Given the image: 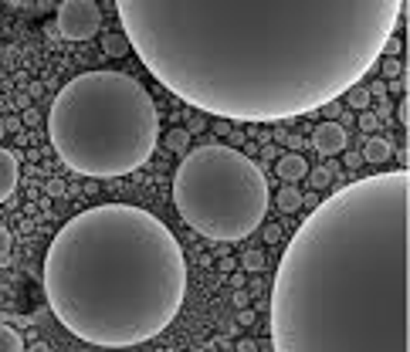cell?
<instances>
[{"label": "cell", "mask_w": 410, "mask_h": 352, "mask_svg": "<svg viewBox=\"0 0 410 352\" xmlns=\"http://www.w3.org/2000/svg\"><path fill=\"white\" fill-rule=\"evenodd\" d=\"M150 75L200 112L282 122L376 68L404 0H116Z\"/></svg>", "instance_id": "obj_1"}, {"label": "cell", "mask_w": 410, "mask_h": 352, "mask_svg": "<svg viewBox=\"0 0 410 352\" xmlns=\"http://www.w3.org/2000/svg\"><path fill=\"white\" fill-rule=\"evenodd\" d=\"M407 166L315 203L278 261L275 352H407Z\"/></svg>", "instance_id": "obj_2"}, {"label": "cell", "mask_w": 410, "mask_h": 352, "mask_svg": "<svg viewBox=\"0 0 410 352\" xmlns=\"http://www.w3.org/2000/svg\"><path fill=\"white\" fill-rule=\"evenodd\" d=\"M41 281L51 315L75 339L129 349L173 325L187 298V257L157 214L98 203L55 234Z\"/></svg>", "instance_id": "obj_3"}, {"label": "cell", "mask_w": 410, "mask_h": 352, "mask_svg": "<svg viewBox=\"0 0 410 352\" xmlns=\"http://www.w3.org/2000/svg\"><path fill=\"white\" fill-rule=\"evenodd\" d=\"M48 136L68 170L95 180L136 173L157 153L159 109L126 72H81L58 92Z\"/></svg>", "instance_id": "obj_4"}, {"label": "cell", "mask_w": 410, "mask_h": 352, "mask_svg": "<svg viewBox=\"0 0 410 352\" xmlns=\"http://www.w3.org/2000/svg\"><path fill=\"white\" fill-rule=\"evenodd\" d=\"M173 203L187 227L207 241L234 244L251 237L268 217V180L237 146L187 149L173 173Z\"/></svg>", "instance_id": "obj_5"}, {"label": "cell", "mask_w": 410, "mask_h": 352, "mask_svg": "<svg viewBox=\"0 0 410 352\" xmlns=\"http://www.w3.org/2000/svg\"><path fill=\"white\" fill-rule=\"evenodd\" d=\"M102 27V11L95 0H61L58 7V34L68 41H88Z\"/></svg>", "instance_id": "obj_6"}, {"label": "cell", "mask_w": 410, "mask_h": 352, "mask_svg": "<svg viewBox=\"0 0 410 352\" xmlns=\"http://www.w3.org/2000/svg\"><path fill=\"white\" fill-rule=\"evenodd\" d=\"M312 146L322 156H339V153H346V146H350V133H346V126H343L339 119H326V122L315 126Z\"/></svg>", "instance_id": "obj_7"}, {"label": "cell", "mask_w": 410, "mask_h": 352, "mask_svg": "<svg viewBox=\"0 0 410 352\" xmlns=\"http://www.w3.org/2000/svg\"><path fill=\"white\" fill-rule=\"evenodd\" d=\"M18 180H20V163L11 149L0 146V203L11 200L14 190H18Z\"/></svg>", "instance_id": "obj_8"}, {"label": "cell", "mask_w": 410, "mask_h": 352, "mask_svg": "<svg viewBox=\"0 0 410 352\" xmlns=\"http://www.w3.org/2000/svg\"><path fill=\"white\" fill-rule=\"evenodd\" d=\"M275 173H278L282 183H298V180H305V173H309V163H305L302 153L289 149V153H282V156L275 159Z\"/></svg>", "instance_id": "obj_9"}, {"label": "cell", "mask_w": 410, "mask_h": 352, "mask_svg": "<svg viewBox=\"0 0 410 352\" xmlns=\"http://www.w3.org/2000/svg\"><path fill=\"white\" fill-rule=\"evenodd\" d=\"M359 156H363V163H387L393 156V146L383 136H370Z\"/></svg>", "instance_id": "obj_10"}, {"label": "cell", "mask_w": 410, "mask_h": 352, "mask_svg": "<svg viewBox=\"0 0 410 352\" xmlns=\"http://www.w3.org/2000/svg\"><path fill=\"white\" fill-rule=\"evenodd\" d=\"M275 207H278L282 214H295V210H302V190H295V183H285V187L275 194Z\"/></svg>", "instance_id": "obj_11"}, {"label": "cell", "mask_w": 410, "mask_h": 352, "mask_svg": "<svg viewBox=\"0 0 410 352\" xmlns=\"http://www.w3.org/2000/svg\"><path fill=\"white\" fill-rule=\"evenodd\" d=\"M102 51H105L109 58H126V55L133 51V44H129L126 34H105V38H102Z\"/></svg>", "instance_id": "obj_12"}, {"label": "cell", "mask_w": 410, "mask_h": 352, "mask_svg": "<svg viewBox=\"0 0 410 352\" xmlns=\"http://www.w3.org/2000/svg\"><path fill=\"white\" fill-rule=\"evenodd\" d=\"M0 352H24V335L0 322Z\"/></svg>", "instance_id": "obj_13"}, {"label": "cell", "mask_w": 410, "mask_h": 352, "mask_svg": "<svg viewBox=\"0 0 410 352\" xmlns=\"http://www.w3.org/2000/svg\"><path fill=\"white\" fill-rule=\"evenodd\" d=\"M343 95H346V102H350V109H370V102H373L366 85H352V88L343 92Z\"/></svg>", "instance_id": "obj_14"}, {"label": "cell", "mask_w": 410, "mask_h": 352, "mask_svg": "<svg viewBox=\"0 0 410 352\" xmlns=\"http://www.w3.org/2000/svg\"><path fill=\"white\" fill-rule=\"evenodd\" d=\"M166 149L183 156V153L190 149V133H187V129H170V133H166Z\"/></svg>", "instance_id": "obj_15"}, {"label": "cell", "mask_w": 410, "mask_h": 352, "mask_svg": "<svg viewBox=\"0 0 410 352\" xmlns=\"http://www.w3.org/2000/svg\"><path fill=\"white\" fill-rule=\"evenodd\" d=\"M241 268H244V271H265V251H258V248L244 251V255H241Z\"/></svg>", "instance_id": "obj_16"}, {"label": "cell", "mask_w": 410, "mask_h": 352, "mask_svg": "<svg viewBox=\"0 0 410 352\" xmlns=\"http://www.w3.org/2000/svg\"><path fill=\"white\" fill-rule=\"evenodd\" d=\"M309 187H312V190H326V187H329L332 183V170L329 166H319V170H309Z\"/></svg>", "instance_id": "obj_17"}, {"label": "cell", "mask_w": 410, "mask_h": 352, "mask_svg": "<svg viewBox=\"0 0 410 352\" xmlns=\"http://www.w3.org/2000/svg\"><path fill=\"white\" fill-rule=\"evenodd\" d=\"M380 75H383V79H397V75H404L400 58H383L380 61Z\"/></svg>", "instance_id": "obj_18"}, {"label": "cell", "mask_w": 410, "mask_h": 352, "mask_svg": "<svg viewBox=\"0 0 410 352\" xmlns=\"http://www.w3.org/2000/svg\"><path fill=\"white\" fill-rule=\"evenodd\" d=\"M380 55H387V58H400L404 55V44H400V38L397 34H390V38L383 41V51Z\"/></svg>", "instance_id": "obj_19"}, {"label": "cell", "mask_w": 410, "mask_h": 352, "mask_svg": "<svg viewBox=\"0 0 410 352\" xmlns=\"http://www.w3.org/2000/svg\"><path fill=\"white\" fill-rule=\"evenodd\" d=\"M261 237H265V244H278V241H282V227H278V224H265V227H261Z\"/></svg>", "instance_id": "obj_20"}, {"label": "cell", "mask_w": 410, "mask_h": 352, "mask_svg": "<svg viewBox=\"0 0 410 352\" xmlns=\"http://www.w3.org/2000/svg\"><path fill=\"white\" fill-rule=\"evenodd\" d=\"M387 92H393V95H404V92H407V75L387 79Z\"/></svg>", "instance_id": "obj_21"}, {"label": "cell", "mask_w": 410, "mask_h": 352, "mask_svg": "<svg viewBox=\"0 0 410 352\" xmlns=\"http://www.w3.org/2000/svg\"><path fill=\"white\" fill-rule=\"evenodd\" d=\"M359 129H363V133H376V116L366 112V109L359 112Z\"/></svg>", "instance_id": "obj_22"}, {"label": "cell", "mask_w": 410, "mask_h": 352, "mask_svg": "<svg viewBox=\"0 0 410 352\" xmlns=\"http://www.w3.org/2000/svg\"><path fill=\"white\" fill-rule=\"evenodd\" d=\"M322 116H326V119H339V116H343L339 98H332V102H326V105H322Z\"/></svg>", "instance_id": "obj_23"}, {"label": "cell", "mask_w": 410, "mask_h": 352, "mask_svg": "<svg viewBox=\"0 0 410 352\" xmlns=\"http://www.w3.org/2000/svg\"><path fill=\"white\" fill-rule=\"evenodd\" d=\"M7 255H11V231L0 227V261H4Z\"/></svg>", "instance_id": "obj_24"}, {"label": "cell", "mask_w": 410, "mask_h": 352, "mask_svg": "<svg viewBox=\"0 0 410 352\" xmlns=\"http://www.w3.org/2000/svg\"><path fill=\"white\" fill-rule=\"evenodd\" d=\"M214 133H217V136H231V119H217Z\"/></svg>", "instance_id": "obj_25"}, {"label": "cell", "mask_w": 410, "mask_h": 352, "mask_svg": "<svg viewBox=\"0 0 410 352\" xmlns=\"http://www.w3.org/2000/svg\"><path fill=\"white\" fill-rule=\"evenodd\" d=\"M278 156H282V153H278L275 146H268V142L261 146V159H265V163H272V159H278Z\"/></svg>", "instance_id": "obj_26"}, {"label": "cell", "mask_w": 410, "mask_h": 352, "mask_svg": "<svg viewBox=\"0 0 410 352\" xmlns=\"http://www.w3.org/2000/svg\"><path fill=\"white\" fill-rule=\"evenodd\" d=\"M282 146H289V149H295V153H298V149H302V136H292V133H289Z\"/></svg>", "instance_id": "obj_27"}, {"label": "cell", "mask_w": 410, "mask_h": 352, "mask_svg": "<svg viewBox=\"0 0 410 352\" xmlns=\"http://www.w3.org/2000/svg\"><path fill=\"white\" fill-rule=\"evenodd\" d=\"M237 352H258V342H254V339H241V342H237Z\"/></svg>", "instance_id": "obj_28"}, {"label": "cell", "mask_w": 410, "mask_h": 352, "mask_svg": "<svg viewBox=\"0 0 410 352\" xmlns=\"http://www.w3.org/2000/svg\"><path fill=\"white\" fill-rule=\"evenodd\" d=\"M370 95H380V98L387 95V81H373V85H370Z\"/></svg>", "instance_id": "obj_29"}, {"label": "cell", "mask_w": 410, "mask_h": 352, "mask_svg": "<svg viewBox=\"0 0 410 352\" xmlns=\"http://www.w3.org/2000/svg\"><path fill=\"white\" fill-rule=\"evenodd\" d=\"M204 126H207V122H204V119L197 116V119H190V126H187V133H190V136H194V133H200V129H204Z\"/></svg>", "instance_id": "obj_30"}, {"label": "cell", "mask_w": 410, "mask_h": 352, "mask_svg": "<svg viewBox=\"0 0 410 352\" xmlns=\"http://www.w3.org/2000/svg\"><path fill=\"white\" fill-rule=\"evenodd\" d=\"M397 119H400V122L407 126V119H410V112H407V98H404V102L397 105Z\"/></svg>", "instance_id": "obj_31"}, {"label": "cell", "mask_w": 410, "mask_h": 352, "mask_svg": "<svg viewBox=\"0 0 410 352\" xmlns=\"http://www.w3.org/2000/svg\"><path fill=\"white\" fill-rule=\"evenodd\" d=\"M220 271H234V257H220Z\"/></svg>", "instance_id": "obj_32"}, {"label": "cell", "mask_w": 410, "mask_h": 352, "mask_svg": "<svg viewBox=\"0 0 410 352\" xmlns=\"http://www.w3.org/2000/svg\"><path fill=\"white\" fill-rule=\"evenodd\" d=\"M359 163H363V156H359V153H350V156H346V166H352V170H356Z\"/></svg>", "instance_id": "obj_33"}, {"label": "cell", "mask_w": 410, "mask_h": 352, "mask_svg": "<svg viewBox=\"0 0 410 352\" xmlns=\"http://www.w3.org/2000/svg\"><path fill=\"white\" fill-rule=\"evenodd\" d=\"M248 302H251V298H248V295H244V292H237V295H234V305H237V309H244Z\"/></svg>", "instance_id": "obj_34"}, {"label": "cell", "mask_w": 410, "mask_h": 352, "mask_svg": "<svg viewBox=\"0 0 410 352\" xmlns=\"http://www.w3.org/2000/svg\"><path fill=\"white\" fill-rule=\"evenodd\" d=\"M251 322H254V312H251V309H248V312L241 309V325H251Z\"/></svg>", "instance_id": "obj_35"}, {"label": "cell", "mask_w": 410, "mask_h": 352, "mask_svg": "<svg viewBox=\"0 0 410 352\" xmlns=\"http://www.w3.org/2000/svg\"><path fill=\"white\" fill-rule=\"evenodd\" d=\"M0 136H4V122H0Z\"/></svg>", "instance_id": "obj_36"}]
</instances>
